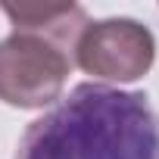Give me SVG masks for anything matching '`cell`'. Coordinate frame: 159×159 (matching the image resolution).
Returning <instances> with one entry per match:
<instances>
[{
  "instance_id": "6da1fadb",
  "label": "cell",
  "mask_w": 159,
  "mask_h": 159,
  "mask_svg": "<svg viewBox=\"0 0 159 159\" xmlns=\"http://www.w3.org/2000/svg\"><path fill=\"white\" fill-rule=\"evenodd\" d=\"M16 159H159V109L140 91L84 81L25 128Z\"/></svg>"
},
{
  "instance_id": "7a4b0ae2",
  "label": "cell",
  "mask_w": 159,
  "mask_h": 159,
  "mask_svg": "<svg viewBox=\"0 0 159 159\" xmlns=\"http://www.w3.org/2000/svg\"><path fill=\"white\" fill-rule=\"evenodd\" d=\"M13 34L0 41V100L16 109H44L62 100L75 66V44L88 25L78 3H0Z\"/></svg>"
},
{
  "instance_id": "3957f363",
  "label": "cell",
  "mask_w": 159,
  "mask_h": 159,
  "mask_svg": "<svg viewBox=\"0 0 159 159\" xmlns=\"http://www.w3.org/2000/svg\"><path fill=\"white\" fill-rule=\"evenodd\" d=\"M156 59V41L137 19H100L88 22L75 44V66L100 81L131 84L150 72Z\"/></svg>"
}]
</instances>
